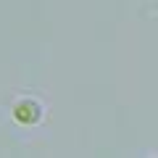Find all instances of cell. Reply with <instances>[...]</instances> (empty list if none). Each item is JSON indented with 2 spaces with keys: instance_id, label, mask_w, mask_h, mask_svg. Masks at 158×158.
Wrapping results in <instances>:
<instances>
[{
  "instance_id": "obj_1",
  "label": "cell",
  "mask_w": 158,
  "mask_h": 158,
  "mask_svg": "<svg viewBox=\"0 0 158 158\" xmlns=\"http://www.w3.org/2000/svg\"><path fill=\"white\" fill-rule=\"evenodd\" d=\"M13 116H16L21 124H34V121L40 118V106L32 103V100H21L16 106V111H13Z\"/></svg>"
}]
</instances>
